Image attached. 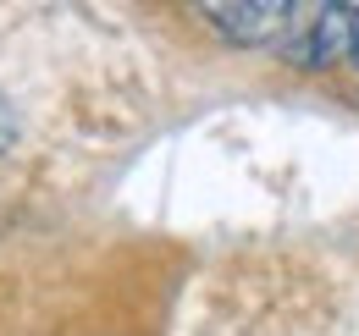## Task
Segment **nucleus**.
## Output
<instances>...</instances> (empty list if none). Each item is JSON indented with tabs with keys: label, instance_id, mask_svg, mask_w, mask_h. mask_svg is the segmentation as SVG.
<instances>
[{
	"label": "nucleus",
	"instance_id": "f257e3e1",
	"mask_svg": "<svg viewBox=\"0 0 359 336\" xmlns=\"http://www.w3.org/2000/svg\"><path fill=\"white\" fill-rule=\"evenodd\" d=\"M293 66H337V61H348V0L343 6H326V0H315V6H293V22H287V34L276 44Z\"/></svg>",
	"mask_w": 359,
	"mask_h": 336
},
{
	"label": "nucleus",
	"instance_id": "f03ea898",
	"mask_svg": "<svg viewBox=\"0 0 359 336\" xmlns=\"http://www.w3.org/2000/svg\"><path fill=\"white\" fill-rule=\"evenodd\" d=\"M205 17L232 44H282L293 22V0H210Z\"/></svg>",
	"mask_w": 359,
	"mask_h": 336
},
{
	"label": "nucleus",
	"instance_id": "7ed1b4c3",
	"mask_svg": "<svg viewBox=\"0 0 359 336\" xmlns=\"http://www.w3.org/2000/svg\"><path fill=\"white\" fill-rule=\"evenodd\" d=\"M348 61L359 66V0H348Z\"/></svg>",
	"mask_w": 359,
	"mask_h": 336
},
{
	"label": "nucleus",
	"instance_id": "20e7f679",
	"mask_svg": "<svg viewBox=\"0 0 359 336\" xmlns=\"http://www.w3.org/2000/svg\"><path fill=\"white\" fill-rule=\"evenodd\" d=\"M11 138H17V116H11V105L0 99V149H6Z\"/></svg>",
	"mask_w": 359,
	"mask_h": 336
}]
</instances>
